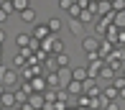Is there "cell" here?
I'll return each mask as SVG.
<instances>
[{"label": "cell", "mask_w": 125, "mask_h": 110, "mask_svg": "<svg viewBox=\"0 0 125 110\" xmlns=\"http://www.w3.org/2000/svg\"><path fill=\"white\" fill-rule=\"evenodd\" d=\"M31 59H33L31 49H18L15 56H13V69H26L28 64H31Z\"/></svg>", "instance_id": "cell-1"}, {"label": "cell", "mask_w": 125, "mask_h": 110, "mask_svg": "<svg viewBox=\"0 0 125 110\" xmlns=\"http://www.w3.org/2000/svg\"><path fill=\"white\" fill-rule=\"evenodd\" d=\"M43 44V51H46V54H64V41H61L59 36H49L46 41H41Z\"/></svg>", "instance_id": "cell-2"}, {"label": "cell", "mask_w": 125, "mask_h": 110, "mask_svg": "<svg viewBox=\"0 0 125 110\" xmlns=\"http://www.w3.org/2000/svg\"><path fill=\"white\" fill-rule=\"evenodd\" d=\"M120 100V90L115 87V85H105V87H102V102H117Z\"/></svg>", "instance_id": "cell-3"}, {"label": "cell", "mask_w": 125, "mask_h": 110, "mask_svg": "<svg viewBox=\"0 0 125 110\" xmlns=\"http://www.w3.org/2000/svg\"><path fill=\"white\" fill-rule=\"evenodd\" d=\"M87 74H89V79H100V74H102V69H105V61L102 59H94V61H87Z\"/></svg>", "instance_id": "cell-4"}, {"label": "cell", "mask_w": 125, "mask_h": 110, "mask_svg": "<svg viewBox=\"0 0 125 110\" xmlns=\"http://www.w3.org/2000/svg\"><path fill=\"white\" fill-rule=\"evenodd\" d=\"M97 49H100V38L97 36H84L82 38V51L84 54H97Z\"/></svg>", "instance_id": "cell-5"}, {"label": "cell", "mask_w": 125, "mask_h": 110, "mask_svg": "<svg viewBox=\"0 0 125 110\" xmlns=\"http://www.w3.org/2000/svg\"><path fill=\"white\" fill-rule=\"evenodd\" d=\"M33 38H36V41H46L49 36H54V33L49 31V26L46 23H36V26H33V33H31Z\"/></svg>", "instance_id": "cell-6"}, {"label": "cell", "mask_w": 125, "mask_h": 110, "mask_svg": "<svg viewBox=\"0 0 125 110\" xmlns=\"http://www.w3.org/2000/svg\"><path fill=\"white\" fill-rule=\"evenodd\" d=\"M112 51H115V44H112V41H107V38H100V49H97V56H100V59L105 61L107 56L112 54Z\"/></svg>", "instance_id": "cell-7"}, {"label": "cell", "mask_w": 125, "mask_h": 110, "mask_svg": "<svg viewBox=\"0 0 125 110\" xmlns=\"http://www.w3.org/2000/svg\"><path fill=\"white\" fill-rule=\"evenodd\" d=\"M31 87H33V92H38V95H43V92L49 90V85H46V74H38V77H33L31 79Z\"/></svg>", "instance_id": "cell-8"}, {"label": "cell", "mask_w": 125, "mask_h": 110, "mask_svg": "<svg viewBox=\"0 0 125 110\" xmlns=\"http://www.w3.org/2000/svg\"><path fill=\"white\" fill-rule=\"evenodd\" d=\"M28 105H31L33 110H43V108H46V97L38 95V92H33V95L28 97Z\"/></svg>", "instance_id": "cell-9"}, {"label": "cell", "mask_w": 125, "mask_h": 110, "mask_svg": "<svg viewBox=\"0 0 125 110\" xmlns=\"http://www.w3.org/2000/svg\"><path fill=\"white\" fill-rule=\"evenodd\" d=\"M72 79H74V82H87V79H89V74H87V67H74V69H72Z\"/></svg>", "instance_id": "cell-10"}, {"label": "cell", "mask_w": 125, "mask_h": 110, "mask_svg": "<svg viewBox=\"0 0 125 110\" xmlns=\"http://www.w3.org/2000/svg\"><path fill=\"white\" fill-rule=\"evenodd\" d=\"M31 41H33V36L31 33H15V46H18V49H28V46H31Z\"/></svg>", "instance_id": "cell-11"}, {"label": "cell", "mask_w": 125, "mask_h": 110, "mask_svg": "<svg viewBox=\"0 0 125 110\" xmlns=\"http://www.w3.org/2000/svg\"><path fill=\"white\" fill-rule=\"evenodd\" d=\"M84 95H89V97H100L102 90L97 87V82H94V79H87V82H84Z\"/></svg>", "instance_id": "cell-12"}, {"label": "cell", "mask_w": 125, "mask_h": 110, "mask_svg": "<svg viewBox=\"0 0 125 110\" xmlns=\"http://www.w3.org/2000/svg\"><path fill=\"white\" fill-rule=\"evenodd\" d=\"M18 77H21V74H18V72H15V69H10V67H8V72H5V77H3V79H0V82H3V85H5V87H13V85H15V82H18Z\"/></svg>", "instance_id": "cell-13"}, {"label": "cell", "mask_w": 125, "mask_h": 110, "mask_svg": "<svg viewBox=\"0 0 125 110\" xmlns=\"http://www.w3.org/2000/svg\"><path fill=\"white\" fill-rule=\"evenodd\" d=\"M56 77H59L61 90H66V85L72 82V69H56Z\"/></svg>", "instance_id": "cell-14"}, {"label": "cell", "mask_w": 125, "mask_h": 110, "mask_svg": "<svg viewBox=\"0 0 125 110\" xmlns=\"http://www.w3.org/2000/svg\"><path fill=\"white\" fill-rule=\"evenodd\" d=\"M0 105H3V108H15V105H18V100H15V92L5 90V95L0 97Z\"/></svg>", "instance_id": "cell-15"}, {"label": "cell", "mask_w": 125, "mask_h": 110, "mask_svg": "<svg viewBox=\"0 0 125 110\" xmlns=\"http://www.w3.org/2000/svg\"><path fill=\"white\" fill-rule=\"evenodd\" d=\"M69 31L74 33V36H84V23L79 18H69Z\"/></svg>", "instance_id": "cell-16"}, {"label": "cell", "mask_w": 125, "mask_h": 110, "mask_svg": "<svg viewBox=\"0 0 125 110\" xmlns=\"http://www.w3.org/2000/svg\"><path fill=\"white\" fill-rule=\"evenodd\" d=\"M18 18L23 23H28V26H36V10L28 8V10H23V13H18Z\"/></svg>", "instance_id": "cell-17"}, {"label": "cell", "mask_w": 125, "mask_h": 110, "mask_svg": "<svg viewBox=\"0 0 125 110\" xmlns=\"http://www.w3.org/2000/svg\"><path fill=\"white\" fill-rule=\"evenodd\" d=\"M46 26H49V31L54 33V36H59V31L64 28V23H61V18H56V15H54V18H49V21H46Z\"/></svg>", "instance_id": "cell-18"}, {"label": "cell", "mask_w": 125, "mask_h": 110, "mask_svg": "<svg viewBox=\"0 0 125 110\" xmlns=\"http://www.w3.org/2000/svg\"><path fill=\"white\" fill-rule=\"evenodd\" d=\"M66 92H69V95H77V97H79V95H84V85H82V82H74V79H72V82L66 85Z\"/></svg>", "instance_id": "cell-19"}, {"label": "cell", "mask_w": 125, "mask_h": 110, "mask_svg": "<svg viewBox=\"0 0 125 110\" xmlns=\"http://www.w3.org/2000/svg\"><path fill=\"white\" fill-rule=\"evenodd\" d=\"M46 85H49V90H61V85H59V77H56V72H49V74H46Z\"/></svg>", "instance_id": "cell-20"}, {"label": "cell", "mask_w": 125, "mask_h": 110, "mask_svg": "<svg viewBox=\"0 0 125 110\" xmlns=\"http://www.w3.org/2000/svg\"><path fill=\"white\" fill-rule=\"evenodd\" d=\"M115 74H117V72H115V69H112V67H107V64H105V69H102V74H100V79H107V82H110V85H112V79H115Z\"/></svg>", "instance_id": "cell-21"}, {"label": "cell", "mask_w": 125, "mask_h": 110, "mask_svg": "<svg viewBox=\"0 0 125 110\" xmlns=\"http://www.w3.org/2000/svg\"><path fill=\"white\" fill-rule=\"evenodd\" d=\"M13 8H15V13H23V10L31 8V0H13Z\"/></svg>", "instance_id": "cell-22"}, {"label": "cell", "mask_w": 125, "mask_h": 110, "mask_svg": "<svg viewBox=\"0 0 125 110\" xmlns=\"http://www.w3.org/2000/svg\"><path fill=\"white\" fill-rule=\"evenodd\" d=\"M56 67H59V69L69 67V54H66V51H64V54H56Z\"/></svg>", "instance_id": "cell-23"}, {"label": "cell", "mask_w": 125, "mask_h": 110, "mask_svg": "<svg viewBox=\"0 0 125 110\" xmlns=\"http://www.w3.org/2000/svg\"><path fill=\"white\" fill-rule=\"evenodd\" d=\"M112 23H115L120 31H125V10H120V13H115V18H112Z\"/></svg>", "instance_id": "cell-24"}, {"label": "cell", "mask_w": 125, "mask_h": 110, "mask_svg": "<svg viewBox=\"0 0 125 110\" xmlns=\"http://www.w3.org/2000/svg\"><path fill=\"white\" fill-rule=\"evenodd\" d=\"M89 102H92V97H89V95H79V97H77V108H82V110H87Z\"/></svg>", "instance_id": "cell-25"}, {"label": "cell", "mask_w": 125, "mask_h": 110, "mask_svg": "<svg viewBox=\"0 0 125 110\" xmlns=\"http://www.w3.org/2000/svg\"><path fill=\"white\" fill-rule=\"evenodd\" d=\"M92 18H94L92 10H82V15H79V21H82V23H92Z\"/></svg>", "instance_id": "cell-26"}, {"label": "cell", "mask_w": 125, "mask_h": 110, "mask_svg": "<svg viewBox=\"0 0 125 110\" xmlns=\"http://www.w3.org/2000/svg\"><path fill=\"white\" fill-rule=\"evenodd\" d=\"M72 5H74V0H59V8H61V10H66V13L72 10Z\"/></svg>", "instance_id": "cell-27"}, {"label": "cell", "mask_w": 125, "mask_h": 110, "mask_svg": "<svg viewBox=\"0 0 125 110\" xmlns=\"http://www.w3.org/2000/svg\"><path fill=\"white\" fill-rule=\"evenodd\" d=\"M112 10H115V13L125 10V0H115V3H112Z\"/></svg>", "instance_id": "cell-28"}, {"label": "cell", "mask_w": 125, "mask_h": 110, "mask_svg": "<svg viewBox=\"0 0 125 110\" xmlns=\"http://www.w3.org/2000/svg\"><path fill=\"white\" fill-rule=\"evenodd\" d=\"M105 110H120V105H117V102H107Z\"/></svg>", "instance_id": "cell-29"}, {"label": "cell", "mask_w": 125, "mask_h": 110, "mask_svg": "<svg viewBox=\"0 0 125 110\" xmlns=\"http://www.w3.org/2000/svg\"><path fill=\"white\" fill-rule=\"evenodd\" d=\"M0 44H5V28H0Z\"/></svg>", "instance_id": "cell-30"}, {"label": "cell", "mask_w": 125, "mask_h": 110, "mask_svg": "<svg viewBox=\"0 0 125 110\" xmlns=\"http://www.w3.org/2000/svg\"><path fill=\"white\" fill-rule=\"evenodd\" d=\"M5 90H8V87H5V85H3V82H0V97H3V95H5Z\"/></svg>", "instance_id": "cell-31"}, {"label": "cell", "mask_w": 125, "mask_h": 110, "mask_svg": "<svg viewBox=\"0 0 125 110\" xmlns=\"http://www.w3.org/2000/svg\"><path fill=\"white\" fill-rule=\"evenodd\" d=\"M120 100H125V87H123V90H120Z\"/></svg>", "instance_id": "cell-32"}, {"label": "cell", "mask_w": 125, "mask_h": 110, "mask_svg": "<svg viewBox=\"0 0 125 110\" xmlns=\"http://www.w3.org/2000/svg\"><path fill=\"white\" fill-rule=\"evenodd\" d=\"M66 110H82V108H66Z\"/></svg>", "instance_id": "cell-33"}, {"label": "cell", "mask_w": 125, "mask_h": 110, "mask_svg": "<svg viewBox=\"0 0 125 110\" xmlns=\"http://www.w3.org/2000/svg\"><path fill=\"white\" fill-rule=\"evenodd\" d=\"M0 67H3V54H0Z\"/></svg>", "instance_id": "cell-34"}, {"label": "cell", "mask_w": 125, "mask_h": 110, "mask_svg": "<svg viewBox=\"0 0 125 110\" xmlns=\"http://www.w3.org/2000/svg\"><path fill=\"white\" fill-rule=\"evenodd\" d=\"M3 46H5V44H0V54H3Z\"/></svg>", "instance_id": "cell-35"}, {"label": "cell", "mask_w": 125, "mask_h": 110, "mask_svg": "<svg viewBox=\"0 0 125 110\" xmlns=\"http://www.w3.org/2000/svg\"><path fill=\"white\" fill-rule=\"evenodd\" d=\"M0 110H3V105H0Z\"/></svg>", "instance_id": "cell-36"}]
</instances>
